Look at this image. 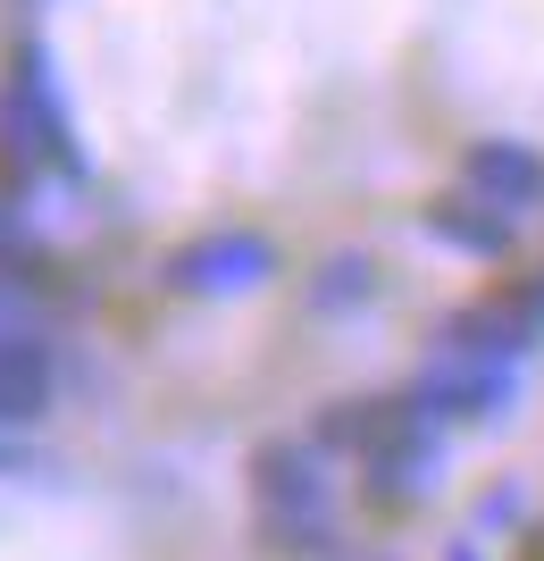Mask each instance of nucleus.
Masks as SVG:
<instances>
[{
    "mask_svg": "<svg viewBox=\"0 0 544 561\" xmlns=\"http://www.w3.org/2000/svg\"><path fill=\"white\" fill-rule=\"evenodd\" d=\"M252 537L285 561H327L344 545V519H335V453L293 427V436H261L252 445Z\"/></svg>",
    "mask_w": 544,
    "mask_h": 561,
    "instance_id": "obj_1",
    "label": "nucleus"
},
{
    "mask_svg": "<svg viewBox=\"0 0 544 561\" xmlns=\"http://www.w3.org/2000/svg\"><path fill=\"white\" fill-rule=\"evenodd\" d=\"M0 160H18L34 185L43 176H68V185L93 176L84 142H76V117H68V93L50 76V50L34 34H18L9 59H0Z\"/></svg>",
    "mask_w": 544,
    "mask_h": 561,
    "instance_id": "obj_2",
    "label": "nucleus"
},
{
    "mask_svg": "<svg viewBox=\"0 0 544 561\" xmlns=\"http://www.w3.org/2000/svg\"><path fill=\"white\" fill-rule=\"evenodd\" d=\"M285 277V252L268 227H201L160 252V294L176 302H243Z\"/></svg>",
    "mask_w": 544,
    "mask_h": 561,
    "instance_id": "obj_3",
    "label": "nucleus"
},
{
    "mask_svg": "<svg viewBox=\"0 0 544 561\" xmlns=\"http://www.w3.org/2000/svg\"><path fill=\"white\" fill-rule=\"evenodd\" d=\"M520 369L502 352H470V344H427V360L403 377V394L419 402L436 427H495L520 411Z\"/></svg>",
    "mask_w": 544,
    "mask_h": 561,
    "instance_id": "obj_4",
    "label": "nucleus"
},
{
    "mask_svg": "<svg viewBox=\"0 0 544 561\" xmlns=\"http://www.w3.org/2000/svg\"><path fill=\"white\" fill-rule=\"evenodd\" d=\"M436 344H470V352H502V360H528L544 352V260H511L477 302L444 310Z\"/></svg>",
    "mask_w": 544,
    "mask_h": 561,
    "instance_id": "obj_5",
    "label": "nucleus"
},
{
    "mask_svg": "<svg viewBox=\"0 0 544 561\" xmlns=\"http://www.w3.org/2000/svg\"><path fill=\"white\" fill-rule=\"evenodd\" d=\"M419 234L452 260H477V268H511V260H520V218L495 210V202H477V193H461V185L419 202Z\"/></svg>",
    "mask_w": 544,
    "mask_h": 561,
    "instance_id": "obj_6",
    "label": "nucleus"
},
{
    "mask_svg": "<svg viewBox=\"0 0 544 561\" xmlns=\"http://www.w3.org/2000/svg\"><path fill=\"white\" fill-rule=\"evenodd\" d=\"M452 185L495 202V210H511V218H528V210H544V151L520 135H477V142H461Z\"/></svg>",
    "mask_w": 544,
    "mask_h": 561,
    "instance_id": "obj_7",
    "label": "nucleus"
},
{
    "mask_svg": "<svg viewBox=\"0 0 544 561\" xmlns=\"http://www.w3.org/2000/svg\"><path fill=\"white\" fill-rule=\"evenodd\" d=\"M59 402V344L43 335H0V427H34Z\"/></svg>",
    "mask_w": 544,
    "mask_h": 561,
    "instance_id": "obj_8",
    "label": "nucleus"
},
{
    "mask_svg": "<svg viewBox=\"0 0 544 561\" xmlns=\"http://www.w3.org/2000/svg\"><path fill=\"white\" fill-rule=\"evenodd\" d=\"M385 302V260L378 252H327L302 268V310L310 319H352V310Z\"/></svg>",
    "mask_w": 544,
    "mask_h": 561,
    "instance_id": "obj_9",
    "label": "nucleus"
},
{
    "mask_svg": "<svg viewBox=\"0 0 544 561\" xmlns=\"http://www.w3.org/2000/svg\"><path fill=\"white\" fill-rule=\"evenodd\" d=\"M486 528H528V494L520 486H486L477 494V528L470 537H486Z\"/></svg>",
    "mask_w": 544,
    "mask_h": 561,
    "instance_id": "obj_10",
    "label": "nucleus"
},
{
    "mask_svg": "<svg viewBox=\"0 0 544 561\" xmlns=\"http://www.w3.org/2000/svg\"><path fill=\"white\" fill-rule=\"evenodd\" d=\"M520 561H544V519H528V528H520Z\"/></svg>",
    "mask_w": 544,
    "mask_h": 561,
    "instance_id": "obj_11",
    "label": "nucleus"
},
{
    "mask_svg": "<svg viewBox=\"0 0 544 561\" xmlns=\"http://www.w3.org/2000/svg\"><path fill=\"white\" fill-rule=\"evenodd\" d=\"M444 561H486V537H452V553Z\"/></svg>",
    "mask_w": 544,
    "mask_h": 561,
    "instance_id": "obj_12",
    "label": "nucleus"
},
{
    "mask_svg": "<svg viewBox=\"0 0 544 561\" xmlns=\"http://www.w3.org/2000/svg\"><path fill=\"white\" fill-rule=\"evenodd\" d=\"M0 469H9V445H0Z\"/></svg>",
    "mask_w": 544,
    "mask_h": 561,
    "instance_id": "obj_13",
    "label": "nucleus"
}]
</instances>
